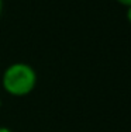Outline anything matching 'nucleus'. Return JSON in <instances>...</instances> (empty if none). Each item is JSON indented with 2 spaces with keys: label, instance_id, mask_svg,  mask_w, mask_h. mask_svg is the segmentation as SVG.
I'll list each match as a JSON object with an SVG mask.
<instances>
[{
  "label": "nucleus",
  "instance_id": "1",
  "mask_svg": "<svg viewBox=\"0 0 131 132\" xmlns=\"http://www.w3.org/2000/svg\"><path fill=\"white\" fill-rule=\"evenodd\" d=\"M37 72L26 62H16L6 68L2 76V86L6 93L14 97H24L37 86Z\"/></svg>",
  "mask_w": 131,
  "mask_h": 132
},
{
  "label": "nucleus",
  "instance_id": "2",
  "mask_svg": "<svg viewBox=\"0 0 131 132\" xmlns=\"http://www.w3.org/2000/svg\"><path fill=\"white\" fill-rule=\"evenodd\" d=\"M116 2H118L120 4H123V6H126V7L131 6V0H116Z\"/></svg>",
  "mask_w": 131,
  "mask_h": 132
},
{
  "label": "nucleus",
  "instance_id": "3",
  "mask_svg": "<svg viewBox=\"0 0 131 132\" xmlns=\"http://www.w3.org/2000/svg\"><path fill=\"white\" fill-rule=\"evenodd\" d=\"M127 20H128V23L131 24V6H128V7H127Z\"/></svg>",
  "mask_w": 131,
  "mask_h": 132
},
{
  "label": "nucleus",
  "instance_id": "4",
  "mask_svg": "<svg viewBox=\"0 0 131 132\" xmlns=\"http://www.w3.org/2000/svg\"><path fill=\"white\" fill-rule=\"evenodd\" d=\"M0 132H13V131L7 127H0Z\"/></svg>",
  "mask_w": 131,
  "mask_h": 132
},
{
  "label": "nucleus",
  "instance_id": "5",
  "mask_svg": "<svg viewBox=\"0 0 131 132\" xmlns=\"http://www.w3.org/2000/svg\"><path fill=\"white\" fill-rule=\"evenodd\" d=\"M3 13V0H0V15Z\"/></svg>",
  "mask_w": 131,
  "mask_h": 132
},
{
  "label": "nucleus",
  "instance_id": "6",
  "mask_svg": "<svg viewBox=\"0 0 131 132\" xmlns=\"http://www.w3.org/2000/svg\"><path fill=\"white\" fill-rule=\"evenodd\" d=\"M0 105H2V97H0Z\"/></svg>",
  "mask_w": 131,
  "mask_h": 132
}]
</instances>
